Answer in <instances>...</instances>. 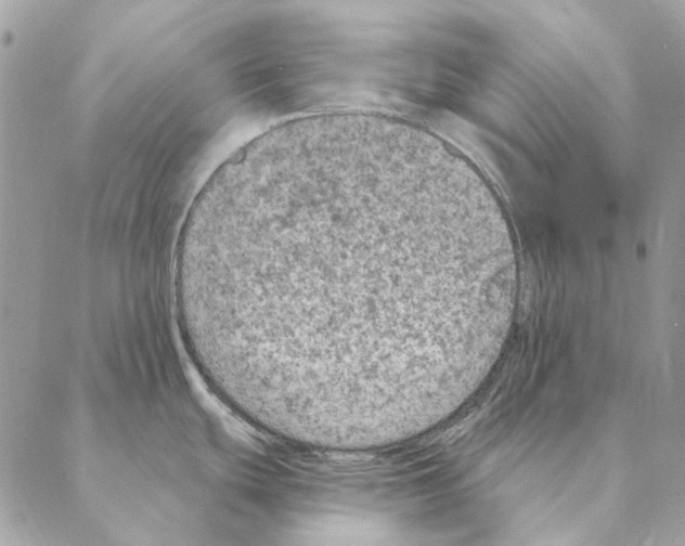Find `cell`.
<instances>
[{
	"label": "cell",
	"instance_id": "cell-1",
	"mask_svg": "<svg viewBox=\"0 0 685 546\" xmlns=\"http://www.w3.org/2000/svg\"><path fill=\"white\" fill-rule=\"evenodd\" d=\"M474 218L434 185L320 171L302 206L294 283L357 385L397 374L468 323Z\"/></svg>",
	"mask_w": 685,
	"mask_h": 546
}]
</instances>
